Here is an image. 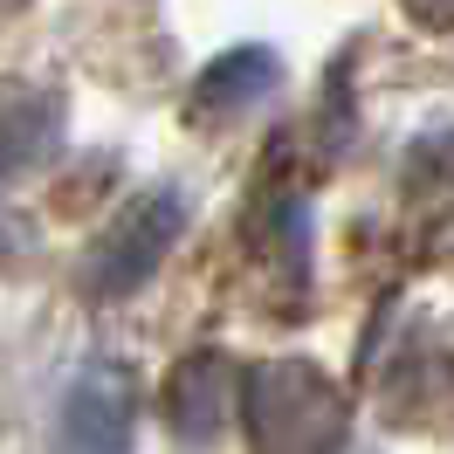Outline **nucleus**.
I'll return each instance as SVG.
<instances>
[{
  "label": "nucleus",
  "instance_id": "obj_4",
  "mask_svg": "<svg viewBox=\"0 0 454 454\" xmlns=\"http://www.w3.org/2000/svg\"><path fill=\"white\" fill-rule=\"evenodd\" d=\"M241 372L227 351H186L179 365L166 372V386H159V413L179 441H214L234 413V399H241Z\"/></svg>",
  "mask_w": 454,
  "mask_h": 454
},
{
  "label": "nucleus",
  "instance_id": "obj_5",
  "mask_svg": "<svg viewBox=\"0 0 454 454\" xmlns=\"http://www.w3.org/2000/svg\"><path fill=\"white\" fill-rule=\"evenodd\" d=\"M276 49H262V42H241V49H227L200 69L193 83V117H227L241 111V104H255L262 90H276Z\"/></svg>",
  "mask_w": 454,
  "mask_h": 454
},
{
  "label": "nucleus",
  "instance_id": "obj_2",
  "mask_svg": "<svg viewBox=\"0 0 454 454\" xmlns=\"http://www.w3.org/2000/svg\"><path fill=\"white\" fill-rule=\"evenodd\" d=\"M179 227H186L179 193H166V186H159V193H138L104 234H97V248H90V262H83V289L97 303L131 296L138 283H152V269L166 262V248L179 241Z\"/></svg>",
  "mask_w": 454,
  "mask_h": 454
},
{
  "label": "nucleus",
  "instance_id": "obj_3",
  "mask_svg": "<svg viewBox=\"0 0 454 454\" xmlns=\"http://www.w3.org/2000/svg\"><path fill=\"white\" fill-rule=\"evenodd\" d=\"M138 434V379L124 365H83L62 386L56 448L62 454H131Z\"/></svg>",
  "mask_w": 454,
  "mask_h": 454
},
{
  "label": "nucleus",
  "instance_id": "obj_7",
  "mask_svg": "<svg viewBox=\"0 0 454 454\" xmlns=\"http://www.w3.org/2000/svg\"><path fill=\"white\" fill-rule=\"evenodd\" d=\"M420 28H434V35H454V0H399Z\"/></svg>",
  "mask_w": 454,
  "mask_h": 454
},
{
  "label": "nucleus",
  "instance_id": "obj_1",
  "mask_svg": "<svg viewBox=\"0 0 454 454\" xmlns=\"http://www.w3.org/2000/svg\"><path fill=\"white\" fill-rule=\"evenodd\" d=\"M248 441L255 454H344L351 441V399L310 358H269L241 386Z\"/></svg>",
  "mask_w": 454,
  "mask_h": 454
},
{
  "label": "nucleus",
  "instance_id": "obj_6",
  "mask_svg": "<svg viewBox=\"0 0 454 454\" xmlns=\"http://www.w3.org/2000/svg\"><path fill=\"white\" fill-rule=\"evenodd\" d=\"M56 145H62V104L42 90H14L7 97V172L56 159Z\"/></svg>",
  "mask_w": 454,
  "mask_h": 454
}]
</instances>
